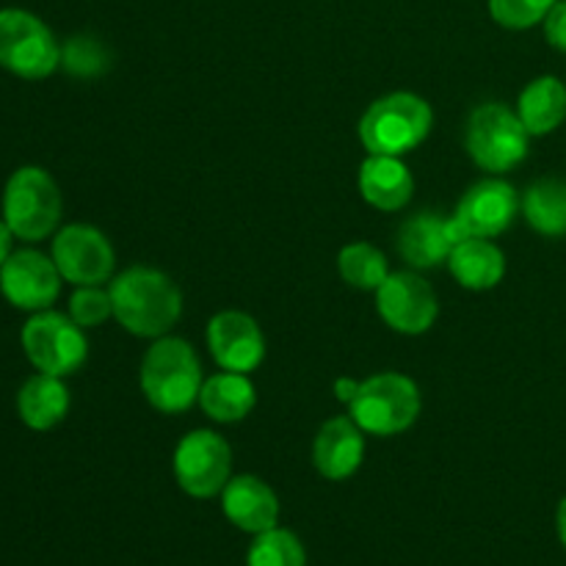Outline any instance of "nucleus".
I'll list each match as a JSON object with an SVG mask.
<instances>
[{
	"label": "nucleus",
	"instance_id": "nucleus-6",
	"mask_svg": "<svg viewBox=\"0 0 566 566\" xmlns=\"http://www.w3.org/2000/svg\"><path fill=\"white\" fill-rule=\"evenodd\" d=\"M464 144L475 166L492 175H503L525 160L531 133L520 122L517 111L506 108L503 103H486L470 114Z\"/></svg>",
	"mask_w": 566,
	"mask_h": 566
},
{
	"label": "nucleus",
	"instance_id": "nucleus-9",
	"mask_svg": "<svg viewBox=\"0 0 566 566\" xmlns=\"http://www.w3.org/2000/svg\"><path fill=\"white\" fill-rule=\"evenodd\" d=\"M232 473V451L216 431L197 429L175 451V479L186 495L208 501L224 492Z\"/></svg>",
	"mask_w": 566,
	"mask_h": 566
},
{
	"label": "nucleus",
	"instance_id": "nucleus-24",
	"mask_svg": "<svg viewBox=\"0 0 566 566\" xmlns=\"http://www.w3.org/2000/svg\"><path fill=\"white\" fill-rule=\"evenodd\" d=\"M337 269H340L343 280L352 287H359V291H379L387 276H390V265H387L385 254L365 241L348 243L340 258H337Z\"/></svg>",
	"mask_w": 566,
	"mask_h": 566
},
{
	"label": "nucleus",
	"instance_id": "nucleus-2",
	"mask_svg": "<svg viewBox=\"0 0 566 566\" xmlns=\"http://www.w3.org/2000/svg\"><path fill=\"white\" fill-rule=\"evenodd\" d=\"M202 365L180 337H158L142 363V392L158 412L180 415L199 401Z\"/></svg>",
	"mask_w": 566,
	"mask_h": 566
},
{
	"label": "nucleus",
	"instance_id": "nucleus-32",
	"mask_svg": "<svg viewBox=\"0 0 566 566\" xmlns=\"http://www.w3.org/2000/svg\"><path fill=\"white\" fill-rule=\"evenodd\" d=\"M556 528H558V539H562L564 551H566V497L558 503V512H556Z\"/></svg>",
	"mask_w": 566,
	"mask_h": 566
},
{
	"label": "nucleus",
	"instance_id": "nucleus-7",
	"mask_svg": "<svg viewBox=\"0 0 566 566\" xmlns=\"http://www.w3.org/2000/svg\"><path fill=\"white\" fill-rule=\"evenodd\" d=\"M0 66L25 81H42L61 66V44L36 14L0 9Z\"/></svg>",
	"mask_w": 566,
	"mask_h": 566
},
{
	"label": "nucleus",
	"instance_id": "nucleus-25",
	"mask_svg": "<svg viewBox=\"0 0 566 566\" xmlns=\"http://www.w3.org/2000/svg\"><path fill=\"white\" fill-rule=\"evenodd\" d=\"M247 566H307V553L293 531L271 528L254 536Z\"/></svg>",
	"mask_w": 566,
	"mask_h": 566
},
{
	"label": "nucleus",
	"instance_id": "nucleus-14",
	"mask_svg": "<svg viewBox=\"0 0 566 566\" xmlns=\"http://www.w3.org/2000/svg\"><path fill=\"white\" fill-rule=\"evenodd\" d=\"M520 210V197L506 180H481L457 205L453 219L470 238H495L512 227Z\"/></svg>",
	"mask_w": 566,
	"mask_h": 566
},
{
	"label": "nucleus",
	"instance_id": "nucleus-20",
	"mask_svg": "<svg viewBox=\"0 0 566 566\" xmlns=\"http://www.w3.org/2000/svg\"><path fill=\"white\" fill-rule=\"evenodd\" d=\"M453 280L470 291H492L506 274V254L490 238H464L448 258Z\"/></svg>",
	"mask_w": 566,
	"mask_h": 566
},
{
	"label": "nucleus",
	"instance_id": "nucleus-10",
	"mask_svg": "<svg viewBox=\"0 0 566 566\" xmlns=\"http://www.w3.org/2000/svg\"><path fill=\"white\" fill-rule=\"evenodd\" d=\"M61 271L53 258L36 249L11 252L0 265V293L6 302L25 313H42L55 304L61 293Z\"/></svg>",
	"mask_w": 566,
	"mask_h": 566
},
{
	"label": "nucleus",
	"instance_id": "nucleus-1",
	"mask_svg": "<svg viewBox=\"0 0 566 566\" xmlns=\"http://www.w3.org/2000/svg\"><path fill=\"white\" fill-rule=\"evenodd\" d=\"M114 318L136 337H166L182 315L180 287L164 271L133 265L111 282Z\"/></svg>",
	"mask_w": 566,
	"mask_h": 566
},
{
	"label": "nucleus",
	"instance_id": "nucleus-15",
	"mask_svg": "<svg viewBox=\"0 0 566 566\" xmlns=\"http://www.w3.org/2000/svg\"><path fill=\"white\" fill-rule=\"evenodd\" d=\"M470 238L457 219H442L437 213H418L398 230V254L412 269L426 271L448 263L453 247Z\"/></svg>",
	"mask_w": 566,
	"mask_h": 566
},
{
	"label": "nucleus",
	"instance_id": "nucleus-28",
	"mask_svg": "<svg viewBox=\"0 0 566 566\" xmlns=\"http://www.w3.org/2000/svg\"><path fill=\"white\" fill-rule=\"evenodd\" d=\"M111 315H114V302H111V291H103V285H83L72 293L70 318L83 329L105 324Z\"/></svg>",
	"mask_w": 566,
	"mask_h": 566
},
{
	"label": "nucleus",
	"instance_id": "nucleus-17",
	"mask_svg": "<svg viewBox=\"0 0 566 566\" xmlns=\"http://www.w3.org/2000/svg\"><path fill=\"white\" fill-rule=\"evenodd\" d=\"M365 459L363 429L352 418H332L321 426L313 442V462L324 479L346 481Z\"/></svg>",
	"mask_w": 566,
	"mask_h": 566
},
{
	"label": "nucleus",
	"instance_id": "nucleus-11",
	"mask_svg": "<svg viewBox=\"0 0 566 566\" xmlns=\"http://www.w3.org/2000/svg\"><path fill=\"white\" fill-rule=\"evenodd\" d=\"M53 260L61 276L75 287L103 285L114 274V247L108 238L88 224H70L55 232Z\"/></svg>",
	"mask_w": 566,
	"mask_h": 566
},
{
	"label": "nucleus",
	"instance_id": "nucleus-30",
	"mask_svg": "<svg viewBox=\"0 0 566 566\" xmlns=\"http://www.w3.org/2000/svg\"><path fill=\"white\" fill-rule=\"evenodd\" d=\"M357 390H359V381H354V379H337L335 381V392L343 403H352L354 396H357Z\"/></svg>",
	"mask_w": 566,
	"mask_h": 566
},
{
	"label": "nucleus",
	"instance_id": "nucleus-18",
	"mask_svg": "<svg viewBox=\"0 0 566 566\" xmlns=\"http://www.w3.org/2000/svg\"><path fill=\"white\" fill-rule=\"evenodd\" d=\"M359 191L376 210L392 213L409 205L415 193V177L396 155H368L359 169Z\"/></svg>",
	"mask_w": 566,
	"mask_h": 566
},
{
	"label": "nucleus",
	"instance_id": "nucleus-21",
	"mask_svg": "<svg viewBox=\"0 0 566 566\" xmlns=\"http://www.w3.org/2000/svg\"><path fill=\"white\" fill-rule=\"evenodd\" d=\"M517 116L531 136H547L558 130L566 119V83L553 75L531 81L520 92Z\"/></svg>",
	"mask_w": 566,
	"mask_h": 566
},
{
	"label": "nucleus",
	"instance_id": "nucleus-27",
	"mask_svg": "<svg viewBox=\"0 0 566 566\" xmlns=\"http://www.w3.org/2000/svg\"><path fill=\"white\" fill-rule=\"evenodd\" d=\"M556 3L558 0H490V14L509 31H525L539 25Z\"/></svg>",
	"mask_w": 566,
	"mask_h": 566
},
{
	"label": "nucleus",
	"instance_id": "nucleus-3",
	"mask_svg": "<svg viewBox=\"0 0 566 566\" xmlns=\"http://www.w3.org/2000/svg\"><path fill=\"white\" fill-rule=\"evenodd\" d=\"M434 114L423 97L412 92H396L376 99L359 119V142L370 155L412 153L429 138Z\"/></svg>",
	"mask_w": 566,
	"mask_h": 566
},
{
	"label": "nucleus",
	"instance_id": "nucleus-19",
	"mask_svg": "<svg viewBox=\"0 0 566 566\" xmlns=\"http://www.w3.org/2000/svg\"><path fill=\"white\" fill-rule=\"evenodd\" d=\"M70 412V390L61 376L36 374L17 392V415L33 431H50Z\"/></svg>",
	"mask_w": 566,
	"mask_h": 566
},
{
	"label": "nucleus",
	"instance_id": "nucleus-16",
	"mask_svg": "<svg viewBox=\"0 0 566 566\" xmlns=\"http://www.w3.org/2000/svg\"><path fill=\"white\" fill-rule=\"evenodd\" d=\"M221 509L235 528L254 536L276 528V520H280V501L274 490L258 475H235L227 481L221 492Z\"/></svg>",
	"mask_w": 566,
	"mask_h": 566
},
{
	"label": "nucleus",
	"instance_id": "nucleus-29",
	"mask_svg": "<svg viewBox=\"0 0 566 566\" xmlns=\"http://www.w3.org/2000/svg\"><path fill=\"white\" fill-rule=\"evenodd\" d=\"M542 28H545V39L551 48H556L558 53H566V0H558L547 17L542 20Z\"/></svg>",
	"mask_w": 566,
	"mask_h": 566
},
{
	"label": "nucleus",
	"instance_id": "nucleus-8",
	"mask_svg": "<svg viewBox=\"0 0 566 566\" xmlns=\"http://www.w3.org/2000/svg\"><path fill=\"white\" fill-rule=\"evenodd\" d=\"M22 352L28 363L48 376H70L83 368L88 357V343L83 335V326H77L70 315L42 310L31 313V318L22 326Z\"/></svg>",
	"mask_w": 566,
	"mask_h": 566
},
{
	"label": "nucleus",
	"instance_id": "nucleus-23",
	"mask_svg": "<svg viewBox=\"0 0 566 566\" xmlns=\"http://www.w3.org/2000/svg\"><path fill=\"white\" fill-rule=\"evenodd\" d=\"M525 221L545 238L566 235V182L556 177H542L531 182L528 191L523 193Z\"/></svg>",
	"mask_w": 566,
	"mask_h": 566
},
{
	"label": "nucleus",
	"instance_id": "nucleus-4",
	"mask_svg": "<svg viewBox=\"0 0 566 566\" xmlns=\"http://www.w3.org/2000/svg\"><path fill=\"white\" fill-rule=\"evenodd\" d=\"M61 191L42 166H20L3 188V221L14 238L39 243L55 232L61 221Z\"/></svg>",
	"mask_w": 566,
	"mask_h": 566
},
{
	"label": "nucleus",
	"instance_id": "nucleus-22",
	"mask_svg": "<svg viewBox=\"0 0 566 566\" xmlns=\"http://www.w3.org/2000/svg\"><path fill=\"white\" fill-rule=\"evenodd\" d=\"M254 403H258V392L249 376L232 374V370L210 376L199 392V407L216 423H238L252 412Z\"/></svg>",
	"mask_w": 566,
	"mask_h": 566
},
{
	"label": "nucleus",
	"instance_id": "nucleus-5",
	"mask_svg": "<svg viewBox=\"0 0 566 566\" xmlns=\"http://www.w3.org/2000/svg\"><path fill=\"white\" fill-rule=\"evenodd\" d=\"M348 418L374 437H392L412 429L420 415V390L403 374H376L359 381Z\"/></svg>",
	"mask_w": 566,
	"mask_h": 566
},
{
	"label": "nucleus",
	"instance_id": "nucleus-26",
	"mask_svg": "<svg viewBox=\"0 0 566 566\" xmlns=\"http://www.w3.org/2000/svg\"><path fill=\"white\" fill-rule=\"evenodd\" d=\"M61 66L75 77H97L111 66V53L99 39L81 33L61 44Z\"/></svg>",
	"mask_w": 566,
	"mask_h": 566
},
{
	"label": "nucleus",
	"instance_id": "nucleus-13",
	"mask_svg": "<svg viewBox=\"0 0 566 566\" xmlns=\"http://www.w3.org/2000/svg\"><path fill=\"white\" fill-rule=\"evenodd\" d=\"M208 348L221 370L232 374H252L265 357V337L258 321L238 310H227L210 318Z\"/></svg>",
	"mask_w": 566,
	"mask_h": 566
},
{
	"label": "nucleus",
	"instance_id": "nucleus-12",
	"mask_svg": "<svg viewBox=\"0 0 566 566\" xmlns=\"http://www.w3.org/2000/svg\"><path fill=\"white\" fill-rule=\"evenodd\" d=\"M376 307L385 324L401 335H423L440 315L437 293L423 276L412 271H398L376 291Z\"/></svg>",
	"mask_w": 566,
	"mask_h": 566
},
{
	"label": "nucleus",
	"instance_id": "nucleus-31",
	"mask_svg": "<svg viewBox=\"0 0 566 566\" xmlns=\"http://www.w3.org/2000/svg\"><path fill=\"white\" fill-rule=\"evenodd\" d=\"M11 241H14V232H11L9 224H6V221L0 219V265H3L6 260H9Z\"/></svg>",
	"mask_w": 566,
	"mask_h": 566
}]
</instances>
